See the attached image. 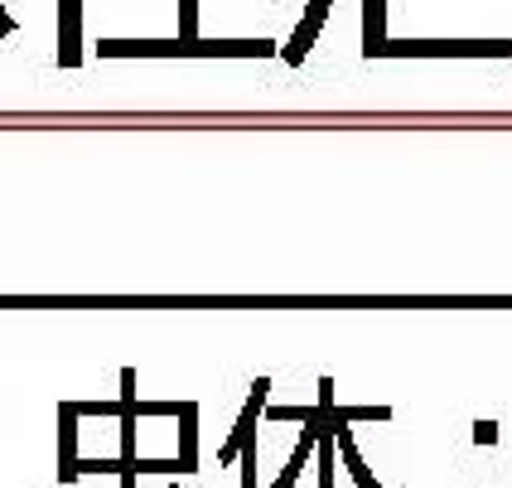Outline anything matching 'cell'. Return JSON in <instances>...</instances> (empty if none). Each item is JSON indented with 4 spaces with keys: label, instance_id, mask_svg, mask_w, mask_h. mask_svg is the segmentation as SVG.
I'll list each match as a JSON object with an SVG mask.
<instances>
[{
    "label": "cell",
    "instance_id": "1",
    "mask_svg": "<svg viewBox=\"0 0 512 488\" xmlns=\"http://www.w3.org/2000/svg\"><path fill=\"white\" fill-rule=\"evenodd\" d=\"M377 58H512V39H387Z\"/></svg>",
    "mask_w": 512,
    "mask_h": 488
},
{
    "label": "cell",
    "instance_id": "8",
    "mask_svg": "<svg viewBox=\"0 0 512 488\" xmlns=\"http://www.w3.org/2000/svg\"><path fill=\"white\" fill-rule=\"evenodd\" d=\"M474 445H498V421H479L474 426Z\"/></svg>",
    "mask_w": 512,
    "mask_h": 488
},
{
    "label": "cell",
    "instance_id": "5",
    "mask_svg": "<svg viewBox=\"0 0 512 488\" xmlns=\"http://www.w3.org/2000/svg\"><path fill=\"white\" fill-rule=\"evenodd\" d=\"M334 440H339V455H343V464H348V474H353V484L358 488H382L377 484V474H372L368 464H363V455H358L353 431H348V421H343V416H339V426H334Z\"/></svg>",
    "mask_w": 512,
    "mask_h": 488
},
{
    "label": "cell",
    "instance_id": "4",
    "mask_svg": "<svg viewBox=\"0 0 512 488\" xmlns=\"http://www.w3.org/2000/svg\"><path fill=\"white\" fill-rule=\"evenodd\" d=\"M324 15H329V0H310V10H305L300 29L290 34V44L281 49V58L290 63V68H300V63H305V54H310V44H314V34L324 29Z\"/></svg>",
    "mask_w": 512,
    "mask_h": 488
},
{
    "label": "cell",
    "instance_id": "2",
    "mask_svg": "<svg viewBox=\"0 0 512 488\" xmlns=\"http://www.w3.org/2000/svg\"><path fill=\"white\" fill-rule=\"evenodd\" d=\"M266 392H271V377H256V387H252V397H247V406H242V416H237V426H232L228 435V445L218 450V464H232V460H242V450L256 440V416L266 411Z\"/></svg>",
    "mask_w": 512,
    "mask_h": 488
},
{
    "label": "cell",
    "instance_id": "7",
    "mask_svg": "<svg viewBox=\"0 0 512 488\" xmlns=\"http://www.w3.org/2000/svg\"><path fill=\"white\" fill-rule=\"evenodd\" d=\"M343 421H387L392 406H339Z\"/></svg>",
    "mask_w": 512,
    "mask_h": 488
},
{
    "label": "cell",
    "instance_id": "6",
    "mask_svg": "<svg viewBox=\"0 0 512 488\" xmlns=\"http://www.w3.org/2000/svg\"><path fill=\"white\" fill-rule=\"evenodd\" d=\"M179 421H184V435H179V464H184V474H194V469H199V431H194V421H199V402H184Z\"/></svg>",
    "mask_w": 512,
    "mask_h": 488
},
{
    "label": "cell",
    "instance_id": "9",
    "mask_svg": "<svg viewBox=\"0 0 512 488\" xmlns=\"http://www.w3.org/2000/svg\"><path fill=\"white\" fill-rule=\"evenodd\" d=\"M10 34H15V20H10V15L0 10V39H10Z\"/></svg>",
    "mask_w": 512,
    "mask_h": 488
},
{
    "label": "cell",
    "instance_id": "10",
    "mask_svg": "<svg viewBox=\"0 0 512 488\" xmlns=\"http://www.w3.org/2000/svg\"><path fill=\"white\" fill-rule=\"evenodd\" d=\"M170 488H179V484H170Z\"/></svg>",
    "mask_w": 512,
    "mask_h": 488
},
{
    "label": "cell",
    "instance_id": "3",
    "mask_svg": "<svg viewBox=\"0 0 512 488\" xmlns=\"http://www.w3.org/2000/svg\"><path fill=\"white\" fill-rule=\"evenodd\" d=\"M78 411L73 402L58 406V484H78L83 474H78Z\"/></svg>",
    "mask_w": 512,
    "mask_h": 488
}]
</instances>
